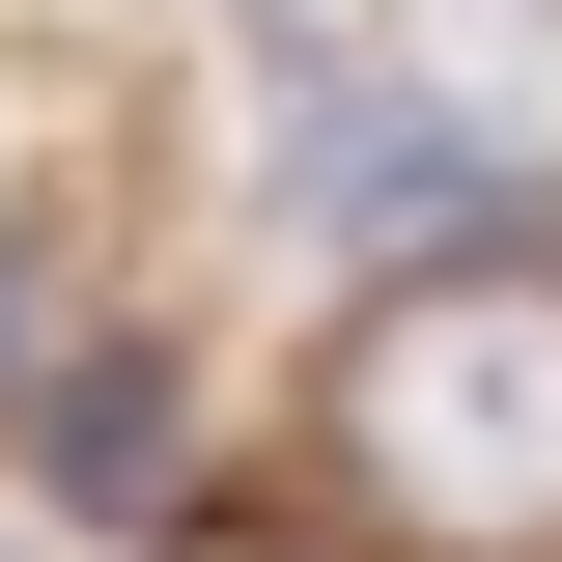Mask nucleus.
<instances>
[{
    "label": "nucleus",
    "mask_w": 562,
    "mask_h": 562,
    "mask_svg": "<svg viewBox=\"0 0 562 562\" xmlns=\"http://www.w3.org/2000/svg\"><path fill=\"white\" fill-rule=\"evenodd\" d=\"M366 535L422 562H562V281L535 254H422L338 310V394H310Z\"/></svg>",
    "instance_id": "nucleus-1"
},
{
    "label": "nucleus",
    "mask_w": 562,
    "mask_h": 562,
    "mask_svg": "<svg viewBox=\"0 0 562 562\" xmlns=\"http://www.w3.org/2000/svg\"><path fill=\"white\" fill-rule=\"evenodd\" d=\"M281 225H310V254H366V281H422V254H506V225H535V169H506L479 113H422V85L310 57V85H281Z\"/></svg>",
    "instance_id": "nucleus-2"
},
{
    "label": "nucleus",
    "mask_w": 562,
    "mask_h": 562,
    "mask_svg": "<svg viewBox=\"0 0 562 562\" xmlns=\"http://www.w3.org/2000/svg\"><path fill=\"white\" fill-rule=\"evenodd\" d=\"M29 479L140 535V506H169V338H85V366H29Z\"/></svg>",
    "instance_id": "nucleus-3"
},
{
    "label": "nucleus",
    "mask_w": 562,
    "mask_h": 562,
    "mask_svg": "<svg viewBox=\"0 0 562 562\" xmlns=\"http://www.w3.org/2000/svg\"><path fill=\"white\" fill-rule=\"evenodd\" d=\"M0 366H29V254H0Z\"/></svg>",
    "instance_id": "nucleus-4"
}]
</instances>
